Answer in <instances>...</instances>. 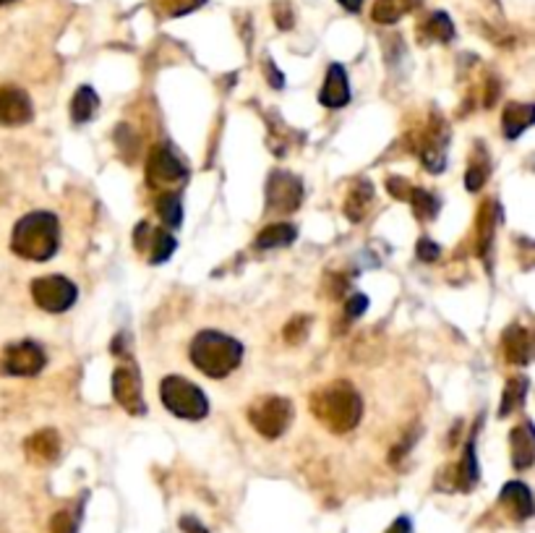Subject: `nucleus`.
Wrapping results in <instances>:
<instances>
[{
  "label": "nucleus",
  "instance_id": "4c0bfd02",
  "mask_svg": "<svg viewBox=\"0 0 535 533\" xmlns=\"http://www.w3.org/2000/svg\"><path fill=\"white\" fill-rule=\"evenodd\" d=\"M386 191H389L394 199H408L410 184H408L405 178H389V181H386Z\"/></svg>",
  "mask_w": 535,
  "mask_h": 533
},
{
  "label": "nucleus",
  "instance_id": "cd10ccee",
  "mask_svg": "<svg viewBox=\"0 0 535 533\" xmlns=\"http://www.w3.org/2000/svg\"><path fill=\"white\" fill-rule=\"evenodd\" d=\"M525 395H528V377L517 374L515 380L507 381V387H504V400H501V406H499V416L507 419V416H512L515 411H520L523 403H525Z\"/></svg>",
  "mask_w": 535,
  "mask_h": 533
},
{
  "label": "nucleus",
  "instance_id": "b1692460",
  "mask_svg": "<svg viewBox=\"0 0 535 533\" xmlns=\"http://www.w3.org/2000/svg\"><path fill=\"white\" fill-rule=\"evenodd\" d=\"M423 0H377L371 8V19L377 24H394L402 16H408L410 11H416Z\"/></svg>",
  "mask_w": 535,
  "mask_h": 533
},
{
  "label": "nucleus",
  "instance_id": "7c9ffc66",
  "mask_svg": "<svg viewBox=\"0 0 535 533\" xmlns=\"http://www.w3.org/2000/svg\"><path fill=\"white\" fill-rule=\"evenodd\" d=\"M207 0H152L154 11L165 19H175V16H186L196 11L199 5H204Z\"/></svg>",
  "mask_w": 535,
  "mask_h": 533
},
{
  "label": "nucleus",
  "instance_id": "f3484780",
  "mask_svg": "<svg viewBox=\"0 0 535 533\" xmlns=\"http://www.w3.org/2000/svg\"><path fill=\"white\" fill-rule=\"evenodd\" d=\"M509 447H512V465L517 471H528L535 460V434L533 423L525 421L517 429L509 431Z\"/></svg>",
  "mask_w": 535,
  "mask_h": 533
},
{
  "label": "nucleus",
  "instance_id": "ea45409f",
  "mask_svg": "<svg viewBox=\"0 0 535 533\" xmlns=\"http://www.w3.org/2000/svg\"><path fill=\"white\" fill-rule=\"evenodd\" d=\"M181 529L186 533H207V529H204L196 518H191V515H189V518H181Z\"/></svg>",
  "mask_w": 535,
  "mask_h": 533
},
{
  "label": "nucleus",
  "instance_id": "58836bf2",
  "mask_svg": "<svg viewBox=\"0 0 535 533\" xmlns=\"http://www.w3.org/2000/svg\"><path fill=\"white\" fill-rule=\"evenodd\" d=\"M384 533H413V521L408 515H400Z\"/></svg>",
  "mask_w": 535,
  "mask_h": 533
},
{
  "label": "nucleus",
  "instance_id": "e433bc0d",
  "mask_svg": "<svg viewBox=\"0 0 535 533\" xmlns=\"http://www.w3.org/2000/svg\"><path fill=\"white\" fill-rule=\"evenodd\" d=\"M264 74H267V81L272 89H282L285 86V74L272 61H264Z\"/></svg>",
  "mask_w": 535,
  "mask_h": 533
},
{
  "label": "nucleus",
  "instance_id": "f03ea898",
  "mask_svg": "<svg viewBox=\"0 0 535 533\" xmlns=\"http://www.w3.org/2000/svg\"><path fill=\"white\" fill-rule=\"evenodd\" d=\"M11 249L21 259L47 262L61 249V220L53 212H29L11 233Z\"/></svg>",
  "mask_w": 535,
  "mask_h": 533
},
{
  "label": "nucleus",
  "instance_id": "f704fd0d",
  "mask_svg": "<svg viewBox=\"0 0 535 533\" xmlns=\"http://www.w3.org/2000/svg\"><path fill=\"white\" fill-rule=\"evenodd\" d=\"M50 533H77V521L71 512H55L50 521Z\"/></svg>",
  "mask_w": 535,
  "mask_h": 533
},
{
  "label": "nucleus",
  "instance_id": "6ab92c4d",
  "mask_svg": "<svg viewBox=\"0 0 535 533\" xmlns=\"http://www.w3.org/2000/svg\"><path fill=\"white\" fill-rule=\"evenodd\" d=\"M501 504L509 507V512H512L517 521L533 518V495H531L528 484H523V481H509V484L501 489Z\"/></svg>",
  "mask_w": 535,
  "mask_h": 533
},
{
  "label": "nucleus",
  "instance_id": "9b49d317",
  "mask_svg": "<svg viewBox=\"0 0 535 533\" xmlns=\"http://www.w3.org/2000/svg\"><path fill=\"white\" fill-rule=\"evenodd\" d=\"M447 147H450V128L442 118H434L418 142V154L428 173H442L447 168Z\"/></svg>",
  "mask_w": 535,
  "mask_h": 533
},
{
  "label": "nucleus",
  "instance_id": "a19ab883",
  "mask_svg": "<svg viewBox=\"0 0 535 533\" xmlns=\"http://www.w3.org/2000/svg\"><path fill=\"white\" fill-rule=\"evenodd\" d=\"M347 13H358L363 8V0H337Z\"/></svg>",
  "mask_w": 535,
  "mask_h": 533
},
{
  "label": "nucleus",
  "instance_id": "ddd939ff",
  "mask_svg": "<svg viewBox=\"0 0 535 533\" xmlns=\"http://www.w3.org/2000/svg\"><path fill=\"white\" fill-rule=\"evenodd\" d=\"M35 118L29 94L19 86H0V126H27Z\"/></svg>",
  "mask_w": 535,
  "mask_h": 533
},
{
  "label": "nucleus",
  "instance_id": "1a4fd4ad",
  "mask_svg": "<svg viewBox=\"0 0 535 533\" xmlns=\"http://www.w3.org/2000/svg\"><path fill=\"white\" fill-rule=\"evenodd\" d=\"M113 398L115 403L131 414V416H144L147 403H144V387H142V374L136 364H120L113 372Z\"/></svg>",
  "mask_w": 535,
  "mask_h": 533
},
{
  "label": "nucleus",
  "instance_id": "473e14b6",
  "mask_svg": "<svg viewBox=\"0 0 535 533\" xmlns=\"http://www.w3.org/2000/svg\"><path fill=\"white\" fill-rule=\"evenodd\" d=\"M272 13H274V24H277V29L288 32V29L296 27V13H293V5H290L288 0H274Z\"/></svg>",
  "mask_w": 535,
  "mask_h": 533
},
{
  "label": "nucleus",
  "instance_id": "f8f14e48",
  "mask_svg": "<svg viewBox=\"0 0 535 533\" xmlns=\"http://www.w3.org/2000/svg\"><path fill=\"white\" fill-rule=\"evenodd\" d=\"M134 243H136V251L147 254V262L154 266L167 262L175 254V246H178V241L167 230L152 228L150 223H139L136 226V230H134Z\"/></svg>",
  "mask_w": 535,
  "mask_h": 533
},
{
  "label": "nucleus",
  "instance_id": "72a5a7b5",
  "mask_svg": "<svg viewBox=\"0 0 535 533\" xmlns=\"http://www.w3.org/2000/svg\"><path fill=\"white\" fill-rule=\"evenodd\" d=\"M416 254H418V259H421V262L431 265V262H436V259L442 257V249H439V243H436V241H431V238H421V241H418V246H416Z\"/></svg>",
  "mask_w": 535,
  "mask_h": 533
},
{
  "label": "nucleus",
  "instance_id": "4468645a",
  "mask_svg": "<svg viewBox=\"0 0 535 533\" xmlns=\"http://www.w3.org/2000/svg\"><path fill=\"white\" fill-rule=\"evenodd\" d=\"M319 102L329 111H340L350 102V81H347V71L340 63H332L327 69L324 77V86L319 92Z\"/></svg>",
  "mask_w": 535,
  "mask_h": 533
},
{
  "label": "nucleus",
  "instance_id": "5701e85b",
  "mask_svg": "<svg viewBox=\"0 0 535 533\" xmlns=\"http://www.w3.org/2000/svg\"><path fill=\"white\" fill-rule=\"evenodd\" d=\"M298 238V228L293 223H272L267 228L262 230L254 241L256 249H282V246H290L293 241Z\"/></svg>",
  "mask_w": 535,
  "mask_h": 533
},
{
  "label": "nucleus",
  "instance_id": "20e7f679",
  "mask_svg": "<svg viewBox=\"0 0 535 533\" xmlns=\"http://www.w3.org/2000/svg\"><path fill=\"white\" fill-rule=\"evenodd\" d=\"M159 398H162V406L173 416H178V419L201 421L207 419V414H209L207 395L193 381L183 380L178 374H170V377L162 380V384H159Z\"/></svg>",
  "mask_w": 535,
  "mask_h": 533
},
{
  "label": "nucleus",
  "instance_id": "6e6552de",
  "mask_svg": "<svg viewBox=\"0 0 535 533\" xmlns=\"http://www.w3.org/2000/svg\"><path fill=\"white\" fill-rule=\"evenodd\" d=\"M47 366V356L42 345L35 340L8 345L0 356V374L3 377H37Z\"/></svg>",
  "mask_w": 535,
  "mask_h": 533
},
{
  "label": "nucleus",
  "instance_id": "79ce46f5",
  "mask_svg": "<svg viewBox=\"0 0 535 533\" xmlns=\"http://www.w3.org/2000/svg\"><path fill=\"white\" fill-rule=\"evenodd\" d=\"M8 3H13V0H0V5H8Z\"/></svg>",
  "mask_w": 535,
  "mask_h": 533
},
{
  "label": "nucleus",
  "instance_id": "423d86ee",
  "mask_svg": "<svg viewBox=\"0 0 535 533\" xmlns=\"http://www.w3.org/2000/svg\"><path fill=\"white\" fill-rule=\"evenodd\" d=\"M189 178V165L181 154L175 152L173 144L162 142L157 144L147 160V184L152 189L175 191L173 186H183V181Z\"/></svg>",
  "mask_w": 535,
  "mask_h": 533
},
{
  "label": "nucleus",
  "instance_id": "c85d7f7f",
  "mask_svg": "<svg viewBox=\"0 0 535 533\" xmlns=\"http://www.w3.org/2000/svg\"><path fill=\"white\" fill-rule=\"evenodd\" d=\"M491 173V165H489V154L483 144H475V157H470V168H467V176H465V189L467 191H481V186L486 184Z\"/></svg>",
  "mask_w": 535,
  "mask_h": 533
},
{
  "label": "nucleus",
  "instance_id": "c9c22d12",
  "mask_svg": "<svg viewBox=\"0 0 535 533\" xmlns=\"http://www.w3.org/2000/svg\"><path fill=\"white\" fill-rule=\"evenodd\" d=\"M366 308H369V299H366L363 293H355V296H350L347 304H345V316H347V319H358Z\"/></svg>",
  "mask_w": 535,
  "mask_h": 533
},
{
  "label": "nucleus",
  "instance_id": "393cba45",
  "mask_svg": "<svg viewBox=\"0 0 535 533\" xmlns=\"http://www.w3.org/2000/svg\"><path fill=\"white\" fill-rule=\"evenodd\" d=\"M157 215L167 228H181L183 223V199L178 191H162L157 199Z\"/></svg>",
  "mask_w": 535,
  "mask_h": 533
},
{
  "label": "nucleus",
  "instance_id": "2eb2a0df",
  "mask_svg": "<svg viewBox=\"0 0 535 533\" xmlns=\"http://www.w3.org/2000/svg\"><path fill=\"white\" fill-rule=\"evenodd\" d=\"M501 350H504V358L512 364V366H528L531 358H533V340H531V332L520 324H509L501 335Z\"/></svg>",
  "mask_w": 535,
  "mask_h": 533
},
{
  "label": "nucleus",
  "instance_id": "bb28decb",
  "mask_svg": "<svg viewBox=\"0 0 535 533\" xmlns=\"http://www.w3.org/2000/svg\"><path fill=\"white\" fill-rule=\"evenodd\" d=\"M421 35L431 42H452L455 39V24L444 11H434L421 24Z\"/></svg>",
  "mask_w": 535,
  "mask_h": 533
},
{
  "label": "nucleus",
  "instance_id": "a878e982",
  "mask_svg": "<svg viewBox=\"0 0 535 533\" xmlns=\"http://www.w3.org/2000/svg\"><path fill=\"white\" fill-rule=\"evenodd\" d=\"M100 108V97L92 86H78L71 97V120L81 126V123H89L94 111Z\"/></svg>",
  "mask_w": 535,
  "mask_h": 533
},
{
  "label": "nucleus",
  "instance_id": "39448f33",
  "mask_svg": "<svg viewBox=\"0 0 535 533\" xmlns=\"http://www.w3.org/2000/svg\"><path fill=\"white\" fill-rule=\"evenodd\" d=\"M248 423L264 437V439H277L288 431L293 423V403L280 395H267L256 398L248 406Z\"/></svg>",
  "mask_w": 535,
  "mask_h": 533
},
{
  "label": "nucleus",
  "instance_id": "f257e3e1",
  "mask_svg": "<svg viewBox=\"0 0 535 533\" xmlns=\"http://www.w3.org/2000/svg\"><path fill=\"white\" fill-rule=\"evenodd\" d=\"M311 414L321 426H327L335 434L353 431L363 416V400L361 392L350 381L337 380L313 390L311 395Z\"/></svg>",
  "mask_w": 535,
  "mask_h": 533
},
{
  "label": "nucleus",
  "instance_id": "7ed1b4c3",
  "mask_svg": "<svg viewBox=\"0 0 535 533\" xmlns=\"http://www.w3.org/2000/svg\"><path fill=\"white\" fill-rule=\"evenodd\" d=\"M191 364L209 380H225L243 361V343L220 330H201L191 340Z\"/></svg>",
  "mask_w": 535,
  "mask_h": 533
},
{
  "label": "nucleus",
  "instance_id": "9d476101",
  "mask_svg": "<svg viewBox=\"0 0 535 533\" xmlns=\"http://www.w3.org/2000/svg\"><path fill=\"white\" fill-rule=\"evenodd\" d=\"M304 181L288 170H272L267 178V204L272 212H296L304 204Z\"/></svg>",
  "mask_w": 535,
  "mask_h": 533
},
{
  "label": "nucleus",
  "instance_id": "412c9836",
  "mask_svg": "<svg viewBox=\"0 0 535 533\" xmlns=\"http://www.w3.org/2000/svg\"><path fill=\"white\" fill-rule=\"evenodd\" d=\"M478 476H481V471H478V457H475V434L467 439V445H465V453H462V460H459L458 465H455V481H458V487L462 492H470V489H475V484H478Z\"/></svg>",
  "mask_w": 535,
  "mask_h": 533
},
{
  "label": "nucleus",
  "instance_id": "c756f323",
  "mask_svg": "<svg viewBox=\"0 0 535 533\" xmlns=\"http://www.w3.org/2000/svg\"><path fill=\"white\" fill-rule=\"evenodd\" d=\"M405 201H410V207H413V212H416L418 220H434L439 215V196L431 193V191L410 186Z\"/></svg>",
  "mask_w": 535,
  "mask_h": 533
},
{
  "label": "nucleus",
  "instance_id": "2f4dec72",
  "mask_svg": "<svg viewBox=\"0 0 535 533\" xmlns=\"http://www.w3.org/2000/svg\"><path fill=\"white\" fill-rule=\"evenodd\" d=\"M308 327H311V316H296V319H290V322L285 324L282 338L290 345L304 343L308 335Z\"/></svg>",
  "mask_w": 535,
  "mask_h": 533
},
{
  "label": "nucleus",
  "instance_id": "4be33fe9",
  "mask_svg": "<svg viewBox=\"0 0 535 533\" xmlns=\"http://www.w3.org/2000/svg\"><path fill=\"white\" fill-rule=\"evenodd\" d=\"M497 201H483L481 212H478V254L483 259H489V251L494 246V235H497Z\"/></svg>",
  "mask_w": 535,
  "mask_h": 533
},
{
  "label": "nucleus",
  "instance_id": "a211bd4d",
  "mask_svg": "<svg viewBox=\"0 0 535 533\" xmlns=\"http://www.w3.org/2000/svg\"><path fill=\"white\" fill-rule=\"evenodd\" d=\"M535 120V108L531 102H509L501 115V131L509 142L520 139Z\"/></svg>",
  "mask_w": 535,
  "mask_h": 533
},
{
  "label": "nucleus",
  "instance_id": "aec40b11",
  "mask_svg": "<svg viewBox=\"0 0 535 533\" xmlns=\"http://www.w3.org/2000/svg\"><path fill=\"white\" fill-rule=\"evenodd\" d=\"M371 201H374V186L371 181H358L347 199H345V217L350 223H361L366 217V212L371 209Z\"/></svg>",
  "mask_w": 535,
  "mask_h": 533
},
{
  "label": "nucleus",
  "instance_id": "dca6fc26",
  "mask_svg": "<svg viewBox=\"0 0 535 533\" xmlns=\"http://www.w3.org/2000/svg\"><path fill=\"white\" fill-rule=\"evenodd\" d=\"M24 453L27 460L35 463V465H50L55 463L61 455V434L55 429H42L35 431L32 437H27L24 442Z\"/></svg>",
  "mask_w": 535,
  "mask_h": 533
},
{
  "label": "nucleus",
  "instance_id": "0eeeda50",
  "mask_svg": "<svg viewBox=\"0 0 535 533\" xmlns=\"http://www.w3.org/2000/svg\"><path fill=\"white\" fill-rule=\"evenodd\" d=\"M29 291H32V301L47 314H63L77 304L78 299V288L63 275L37 277V280H32Z\"/></svg>",
  "mask_w": 535,
  "mask_h": 533
}]
</instances>
